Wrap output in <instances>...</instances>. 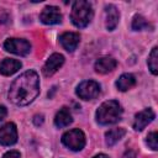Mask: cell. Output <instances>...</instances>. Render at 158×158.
<instances>
[{"label": "cell", "instance_id": "6da1fadb", "mask_svg": "<svg viewBox=\"0 0 158 158\" xmlns=\"http://www.w3.org/2000/svg\"><path fill=\"white\" fill-rule=\"evenodd\" d=\"M40 94V79L35 70H27L17 77L10 89L9 99L19 106H25L32 102Z\"/></svg>", "mask_w": 158, "mask_h": 158}, {"label": "cell", "instance_id": "7a4b0ae2", "mask_svg": "<svg viewBox=\"0 0 158 158\" xmlns=\"http://www.w3.org/2000/svg\"><path fill=\"white\" fill-rule=\"evenodd\" d=\"M122 107L116 100L104 101L96 110V121L100 125H112L121 118Z\"/></svg>", "mask_w": 158, "mask_h": 158}, {"label": "cell", "instance_id": "3957f363", "mask_svg": "<svg viewBox=\"0 0 158 158\" xmlns=\"http://www.w3.org/2000/svg\"><path fill=\"white\" fill-rule=\"evenodd\" d=\"M93 15H94V11H93L91 4L85 0H78L73 4L70 20L75 27L84 28L90 23Z\"/></svg>", "mask_w": 158, "mask_h": 158}, {"label": "cell", "instance_id": "277c9868", "mask_svg": "<svg viewBox=\"0 0 158 158\" xmlns=\"http://www.w3.org/2000/svg\"><path fill=\"white\" fill-rule=\"evenodd\" d=\"M62 143L72 151H81L85 146V135L79 128L67 131L62 136Z\"/></svg>", "mask_w": 158, "mask_h": 158}, {"label": "cell", "instance_id": "5b68a950", "mask_svg": "<svg viewBox=\"0 0 158 158\" xmlns=\"http://www.w3.org/2000/svg\"><path fill=\"white\" fill-rule=\"evenodd\" d=\"M100 94V85L94 80L81 81L77 86V95L83 100H91L98 98Z\"/></svg>", "mask_w": 158, "mask_h": 158}, {"label": "cell", "instance_id": "8992f818", "mask_svg": "<svg viewBox=\"0 0 158 158\" xmlns=\"http://www.w3.org/2000/svg\"><path fill=\"white\" fill-rule=\"evenodd\" d=\"M4 48L7 52L17 56H26L31 51V44L22 38H7L4 43Z\"/></svg>", "mask_w": 158, "mask_h": 158}, {"label": "cell", "instance_id": "52a82bcc", "mask_svg": "<svg viewBox=\"0 0 158 158\" xmlns=\"http://www.w3.org/2000/svg\"><path fill=\"white\" fill-rule=\"evenodd\" d=\"M17 142V128L14 122H7L0 127V144L11 146Z\"/></svg>", "mask_w": 158, "mask_h": 158}, {"label": "cell", "instance_id": "ba28073f", "mask_svg": "<svg viewBox=\"0 0 158 158\" xmlns=\"http://www.w3.org/2000/svg\"><path fill=\"white\" fill-rule=\"evenodd\" d=\"M40 20L44 25H56L62 21V14L57 6H46L40 14Z\"/></svg>", "mask_w": 158, "mask_h": 158}, {"label": "cell", "instance_id": "9c48e42d", "mask_svg": "<svg viewBox=\"0 0 158 158\" xmlns=\"http://www.w3.org/2000/svg\"><path fill=\"white\" fill-rule=\"evenodd\" d=\"M63 63H64V57L59 53H53L52 56H49V58L44 63L42 72L46 77H51L63 65Z\"/></svg>", "mask_w": 158, "mask_h": 158}, {"label": "cell", "instance_id": "30bf717a", "mask_svg": "<svg viewBox=\"0 0 158 158\" xmlns=\"http://www.w3.org/2000/svg\"><path fill=\"white\" fill-rule=\"evenodd\" d=\"M154 112L152 109H144L142 111H139L136 116H135V121H133V128L136 131H142L148 123H151L154 118Z\"/></svg>", "mask_w": 158, "mask_h": 158}, {"label": "cell", "instance_id": "8fae6325", "mask_svg": "<svg viewBox=\"0 0 158 158\" xmlns=\"http://www.w3.org/2000/svg\"><path fill=\"white\" fill-rule=\"evenodd\" d=\"M80 41V36L75 32H64L63 35L59 36V42L67 49L68 52H73L77 49L78 44Z\"/></svg>", "mask_w": 158, "mask_h": 158}, {"label": "cell", "instance_id": "7c38bea8", "mask_svg": "<svg viewBox=\"0 0 158 158\" xmlns=\"http://www.w3.org/2000/svg\"><path fill=\"white\" fill-rule=\"evenodd\" d=\"M116 65H117L116 59L112 58V57L106 56V57L99 58V59L95 62L94 68H95V70H96L98 73H100V74H106V73L112 72V70L116 68Z\"/></svg>", "mask_w": 158, "mask_h": 158}, {"label": "cell", "instance_id": "4fadbf2b", "mask_svg": "<svg viewBox=\"0 0 158 158\" xmlns=\"http://www.w3.org/2000/svg\"><path fill=\"white\" fill-rule=\"evenodd\" d=\"M22 67L21 62L17 59H12V58H5L0 62V73L2 75H12L14 73H16L20 68Z\"/></svg>", "mask_w": 158, "mask_h": 158}, {"label": "cell", "instance_id": "5bb4252c", "mask_svg": "<svg viewBox=\"0 0 158 158\" xmlns=\"http://www.w3.org/2000/svg\"><path fill=\"white\" fill-rule=\"evenodd\" d=\"M105 14H106V28L109 31L115 30L120 20L118 10L114 5H107L105 9Z\"/></svg>", "mask_w": 158, "mask_h": 158}, {"label": "cell", "instance_id": "9a60e30c", "mask_svg": "<svg viewBox=\"0 0 158 158\" xmlns=\"http://www.w3.org/2000/svg\"><path fill=\"white\" fill-rule=\"evenodd\" d=\"M72 122H73V118H72V114H70V111H69L68 107H62V109L56 114L54 125H56L58 128L67 127V126H69Z\"/></svg>", "mask_w": 158, "mask_h": 158}, {"label": "cell", "instance_id": "2e32d148", "mask_svg": "<svg viewBox=\"0 0 158 158\" xmlns=\"http://www.w3.org/2000/svg\"><path fill=\"white\" fill-rule=\"evenodd\" d=\"M136 85V78L133 74L131 73H125L122 74L117 81H116V88L120 90V91H126L131 88H133Z\"/></svg>", "mask_w": 158, "mask_h": 158}, {"label": "cell", "instance_id": "e0dca14e", "mask_svg": "<svg viewBox=\"0 0 158 158\" xmlns=\"http://www.w3.org/2000/svg\"><path fill=\"white\" fill-rule=\"evenodd\" d=\"M126 133V130L122 127H117V128H112L110 131H107L105 133V141L107 146H114L116 142H118Z\"/></svg>", "mask_w": 158, "mask_h": 158}, {"label": "cell", "instance_id": "ac0fdd59", "mask_svg": "<svg viewBox=\"0 0 158 158\" xmlns=\"http://www.w3.org/2000/svg\"><path fill=\"white\" fill-rule=\"evenodd\" d=\"M148 68L152 72V74L157 75L158 74V48L154 47L148 57Z\"/></svg>", "mask_w": 158, "mask_h": 158}, {"label": "cell", "instance_id": "d6986e66", "mask_svg": "<svg viewBox=\"0 0 158 158\" xmlns=\"http://www.w3.org/2000/svg\"><path fill=\"white\" fill-rule=\"evenodd\" d=\"M149 23L147 22V20L141 16V15H136L132 20V30L135 31H142V30H146V28H149Z\"/></svg>", "mask_w": 158, "mask_h": 158}, {"label": "cell", "instance_id": "ffe728a7", "mask_svg": "<svg viewBox=\"0 0 158 158\" xmlns=\"http://www.w3.org/2000/svg\"><path fill=\"white\" fill-rule=\"evenodd\" d=\"M147 144L153 151H157L158 149V135H157L156 131L148 133V136H147Z\"/></svg>", "mask_w": 158, "mask_h": 158}, {"label": "cell", "instance_id": "44dd1931", "mask_svg": "<svg viewBox=\"0 0 158 158\" xmlns=\"http://www.w3.org/2000/svg\"><path fill=\"white\" fill-rule=\"evenodd\" d=\"M2 158H20V152H17V151H9V152H6L2 156Z\"/></svg>", "mask_w": 158, "mask_h": 158}, {"label": "cell", "instance_id": "7402d4cb", "mask_svg": "<svg viewBox=\"0 0 158 158\" xmlns=\"http://www.w3.org/2000/svg\"><path fill=\"white\" fill-rule=\"evenodd\" d=\"M33 123H35L36 126L42 125V123H43V116H42V115H36L35 118H33Z\"/></svg>", "mask_w": 158, "mask_h": 158}, {"label": "cell", "instance_id": "603a6c76", "mask_svg": "<svg viewBox=\"0 0 158 158\" xmlns=\"http://www.w3.org/2000/svg\"><path fill=\"white\" fill-rule=\"evenodd\" d=\"M122 158H137V157H136V153H135L133 151L128 149V151L125 152V154L122 156Z\"/></svg>", "mask_w": 158, "mask_h": 158}, {"label": "cell", "instance_id": "cb8c5ba5", "mask_svg": "<svg viewBox=\"0 0 158 158\" xmlns=\"http://www.w3.org/2000/svg\"><path fill=\"white\" fill-rule=\"evenodd\" d=\"M6 114H7V110H6V107H5V106H2V105H0V121L5 118Z\"/></svg>", "mask_w": 158, "mask_h": 158}, {"label": "cell", "instance_id": "d4e9b609", "mask_svg": "<svg viewBox=\"0 0 158 158\" xmlns=\"http://www.w3.org/2000/svg\"><path fill=\"white\" fill-rule=\"evenodd\" d=\"M93 158H109V156L101 153V154H98V156H95V157H93Z\"/></svg>", "mask_w": 158, "mask_h": 158}]
</instances>
